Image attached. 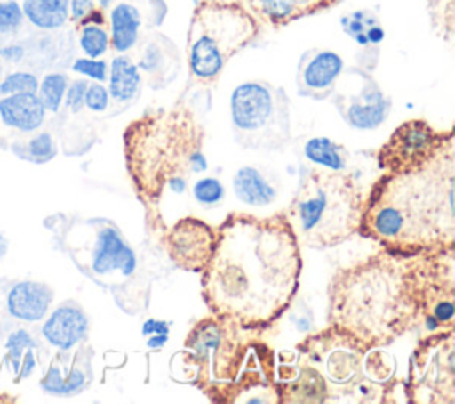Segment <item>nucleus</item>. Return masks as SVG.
I'll use <instances>...</instances> for the list:
<instances>
[{"label": "nucleus", "instance_id": "nucleus-20", "mask_svg": "<svg viewBox=\"0 0 455 404\" xmlns=\"http://www.w3.org/2000/svg\"><path fill=\"white\" fill-rule=\"evenodd\" d=\"M339 23L343 32L361 48L359 68L371 71L379 59V46L386 37L377 14L370 9H359L341 16Z\"/></svg>", "mask_w": 455, "mask_h": 404}, {"label": "nucleus", "instance_id": "nucleus-5", "mask_svg": "<svg viewBox=\"0 0 455 404\" xmlns=\"http://www.w3.org/2000/svg\"><path fill=\"white\" fill-rule=\"evenodd\" d=\"M59 238L75 265L108 290L123 311L137 313L148 306L151 281L142 272V258L114 221L105 217L64 219Z\"/></svg>", "mask_w": 455, "mask_h": 404}, {"label": "nucleus", "instance_id": "nucleus-13", "mask_svg": "<svg viewBox=\"0 0 455 404\" xmlns=\"http://www.w3.org/2000/svg\"><path fill=\"white\" fill-rule=\"evenodd\" d=\"M453 139V130H437L425 119H407L380 146L377 164L389 174L418 171Z\"/></svg>", "mask_w": 455, "mask_h": 404}, {"label": "nucleus", "instance_id": "nucleus-16", "mask_svg": "<svg viewBox=\"0 0 455 404\" xmlns=\"http://www.w3.org/2000/svg\"><path fill=\"white\" fill-rule=\"evenodd\" d=\"M91 381L92 349L87 343H80L75 349L55 352L39 384L50 395L71 397L82 393Z\"/></svg>", "mask_w": 455, "mask_h": 404}, {"label": "nucleus", "instance_id": "nucleus-36", "mask_svg": "<svg viewBox=\"0 0 455 404\" xmlns=\"http://www.w3.org/2000/svg\"><path fill=\"white\" fill-rule=\"evenodd\" d=\"M27 151L30 153L32 160L44 162V160H50L57 153V148H55V142H53L52 135L43 132V133H37L36 137H32L27 142Z\"/></svg>", "mask_w": 455, "mask_h": 404}, {"label": "nucleus", "instance_id": "nucleus-30", "mask_svg": "<svg viewBox=\"0 0 455 404\" xmlns=\"http://www.w3.org/2000/svg\"><path fill=\"white\" fill-rule=\"evenodd\" d=\"M68 84H69L68 77L59 71H53V73H48L43 77V80L39 82V87H37V96L41 98L46 112L55 114L60 110Z\"/></svg>", "mask_w": 455, "mask_h": 404}, {"label": "nucleus", "instance_id": "nucleus-41", "mask_svg": "<svg viewBox=\"0 0 455 404\" xmlns=\"http://www.w3.org/2000/svg\"><path fill=\"white\" fill-rule=\"evenodd\" d=\"M0 57L7 61H20L23 57V48L20 44H7L0 48Z\"/></svg>", "mask_w": 455, "mask_h": 404}, {"label": "nucleus", "instance_id": "nucleus-32", "mask_svg": "<svg viewBox=\"0 0 455 404\" xmlns=\"http://www.w3.org/2000/svg\"><path fill=\"white\" fill-rule=\"evenodd\" d=\"M192 196L204 206H215L224 199V185L215 176H204L194 182Z\"/></svg>", "mask_w": 455, "mask_h": 404}, {"label": "nucleus", "instance_id": "nucleus-18", "mask_svg": "<svg viewBox=\"0 0 455 404\" xmlns=\"http://www.w3.org/2000/svg\"><path fill=\"white\" fill-rule=\"evenodd\" d=\"M135 46L139 48L137 59L133 61L140 69L142 78L146 77L153 89H162L178 77L181 68L180 52L167 36L155 32L139 39Z\"/></svg>", "mask_w": 455, "mask_h": 404}, {"label": "nucleus", "instance_id": "nucleus-8", "mask_svg": "<svg viewBox=\"0 0 455 404\" xmlns=\"http://www.w3.org/2000/svg\"><path fill=\"white\" fill-rule=\"evenodd\" d=\"M233 320L210 315L194 324L185 338L181 356L188 383L215 402H233V390L243 372L254 340H245Z\"/></svg>", "mask_w": 455, "mask_h": 404}, {"label": "nucleus", "instance_id": "nucleus-31", "mask_svg": "<svg viewBox=\"0 0 455 404\" xmlns=\"http://www.w3.org/2000/svg\"><path fill=\"white\" fill-rule=\"evenodd\" d=\"M78 44L85 57L100 59L110 48V34L105 25H82L78 27Z\"/></svg>", "mask_w": 455, "mask_h": 404}, {"label": "nucleus", "instance_id": "nucleus-1", "mask_svg": "<svg viewBox=\"0 0 455 404\" xmlns=\"http://www.w3.org/2000/svg\"><path fill=\"white\" fill-rule=\"evenodd\" d=\"M201 271L208 310L242 329L263 331L291 306L302 272L300 244L284 214H229Z\"/></svg>", "mask_w": 455, "mask_h": 404}, {"label": "nucleus", "instance_id": "nucleus-44", "mask_svg": "<svg viewBox=\"0 0 455 404\" xmlns=\"http://www.w3.org/2000/svg\"><path fill=\"white\" fill-rule=\"evenodd\" d=\"M96 2H98V7L103 9V11L112 4V0H96Z\"/></svg>", "mask_w": 455, "mask_h": 404}, {"label": "nucleus", "instance_id": "nucleus-9", "mask_svg": "<svg viewBox=\"0 0 455 404\" xmlns=\"http://www.w3.org/2000/svg\"><path fill=\"white\" fill-rule=\"evenodd\" d=\"M366 351L329 326L297 343L295 356L323 381L325 402H384L389 392L368 377Z\"/></svg>", "mask_w": 455, "mask_h": 404}, {"label": "nucleus", "instance_id": "nucleus-22", "mask_svg": "<svg viewBox=\"0 0 455 404\" xmlns=\"http://www.w3.org/2000/svg\"><path fill=\"white\" fill-rule=\"evenodd\" d=\"M252 12L272 27H284L304 16L334 7L339 0H247Z\"/></svg>", "mask_w": 455, "mask_h": 404}, {"label": "nucleus", "instance_id": "nucleus-26", "mask_svg": "<svg viewBox=\"0 0 455 404\" xmlns=\"http://www.w3.org/2000/svg\"><path fill=\"white\" fill-rule=\"evenodd\" d=\"M233 192L238 201L249 206H268L275 201L277 190L254 166H242L233 176Z\"/></svg>", "mask_w": 455, "mask_h": 404}, {"label": "nucleus", "instance_id": "nucleus-29", "mask_svg": "<svg viewBox=\"0 0 455 404\" xmlns=\"http://www.w3.org/2000/svg\"><path fill=\"white\" fill-rule=\"evenodd\" d=\"M23 16L41 30H55L69 20V0H23Z\"/></svg>", "mask_w": 455, "mask_h": 404}, {"label": "nucleus", "instance_id": "nucleus-45", "mask_svg": "<svg viewBox=\"0 0 455 404\" xmlns=\"http://www.w3.org/2000/svg\"><path fill=\"white\" fill-rule=\"evenodd\" d=\"M210 2H220V4H242V0H210Z\"/></svg>", "mask_w": 455, "mask_h": 404}, {"label": "nucleus", "instance_id": "nucleus-38", "mask_svg": "<svg viewBox=\"0 0 455 404\" xmlns=\"http://www.w3.org/2000/svg\"><path fill=\"white\" fill-rule=\"evenodd\" d=\"M87 80L84 78H78V80H73L71 84H68V89H66V94H64V105L68 110L71 112H80L84 109V98H85V89H87Z\"/></svg>", "mask_w": 455, "mask_h": 404}, {"label": "nucleus", "instance_id": "nucleus-3", "mask_svg": "<svg viewBox=\"0 0 455 404\" xmlns=\"http://www.w3.org/2000/svg\"><path fill=\"white\" fill-rule=\"evenodd\" d=\"M327 303L329 326L361 347L395 342L418 324L412 256L380 251L339 269Z\"/></svg>", "mask_w": 455, "mask_h": 404}, {"label": "nucleus", "instance_id": "nucleus-35", "mask_svg": "<svg viewBox=\"0 0 455 404\" xmlns=\"http://www.w3.org/2000/svg\"><path fill=\"white\" fill-rule=\"evenodd\" d=\"M71 69L75 73H80L87 78H92L96 82H105L108 77V64L103 59H92V57H78L71 64Z\"/></svg>", "mask_w": 455, "mask_h": 404}, {"label": "nucleus", "instance_id": "nucleus-12", "mask_svg": "<svg viewBox=\"0 0 455 404\" xmlns=\"http://www.w3.org/2000/svg\"><path fill=\"white\" fill-rule=\"evenodd\" d=\"M407 400L418 404L455 402V335L432 333L418 342L409 361Z\"/></svg>", "mask_w": 455, "mask_h": 404}, {"label": "nucleus", "instance_id": "nucleus-25", "mask_svg": "<svg viewBox=\"0 0 455 404\" xmlns=\"http://www.w3.org/2000/svg\"><path fill=\"white\" fill-rule=\"evenodd\" d=\"M108 94L110 101L121 109L130 107L142 91V73L135 61L126 53H117L108 68Z\"/></svg>", "mask_w": 455, "mask_h": 404}, {"label": "nucleus", "instance_id": "nucleus-21", "mask_svg": "<svg viewBox=\"0 0 455 404\" xmlns=\"http://www.w3.org/2000/svg\"><path fill=\"white\" fill-rule=\"evenodd\" d=\"M53 299L52 288L43 281H16L5 295L7 313L21 322H39L48 315Z\"/></svg>", "mask_w": 455, "mask_h": 404}, {"label": "nucleus", "instance_id": "nucleus-17", "mask_svg": "<svg viewBox=\"0 0 455 404\" xmlns=\"http://www.w3.org/2000/svg\"><path fill=\"white\" fill-rule=\"evenodd\" d=\"M345 62L339 53L327 48L306 50L297 64V93L311 100H327L343 77Z\"/></svg>", "mask_w": 455, "mask_h": 404}, {"label": "nucleus", "instance_id": "nucleus-40", "mask_svg": "<svg viewBox=\"0 0 455 404\" xmlns=\"http://www.w3.org/2000/svg\"><path fill=\"white\" fill-rule=\"evenodd\" d=\"M171 322L165 320H156V319H148L142 324V335L151 336V335H169Z\"/></svg>", "mask_w": 455, "mask_h": 404}, {"label": "nucleus", "instance_id": "nucleus-4", "mask_svg": "<svg viewBox=\"0 0 455 404\" xmlns=\"http://www.w3.org/2000/svg\"><path fill=\"white\" fill-rule=\"evenodd\" d=\"M203 142V125L185 105L149 109L126 126L123 133L126 171L148 214L158 212L171 178H188L208 169Z\"/></svg>", "mask_w": 455, "mask_h": 404}, {"label": "nucleus", "instance_id": "nucleus-19", "mask_svg": "<svg viewBox=\"0 0 455 404\" xmlns=\"http://www.w3.org/2000/svg\"><path fill=\"white\" fill-rule=\"evenodd\" d=\"M41 335L57 351H69L87 340L89 319L78 303L66 301L44 319Z\"/></svg>", "mask_w": 455, "mask_h": 404}, {"label": "nucleus", "instance_id": "nucleus-23", "mask_svg": "<svg viewBox=\"0 0 455 404\" xmlns=\"http://www.w3.org/2000/svg\"><path fill=\"white\" fill-rule=\"evenodd\" d=\"M46 117L37 93H14L0 98V121L18 132H36Z\"/></svg>", "mask_w": 455, "mask_h": 404}, {"label": "nucleus", "instance_id": "nucleus-2", "mask_svg": "<svg viewBox=\"0 0 455 404\" xmlns=\"http://www.w3.org/2000/svg\"><path fill=\"white\" fill-rule=\"evenodd\" d=\"M455 144L418 171L384 173L363 199L359 233L384 251L414 256L455 246Z\"/></svg>", "mask_w": 455, "mask_h": 404}, {"label": "nucleus", "instance_id": "nucleus-27", "mask_svg": "<svg viewBox=\"0 0 455 404\" xmlns=\"http://www.w3.org/2000/svg\"><path fill=\"white\" fill-rule=\"evenodd\" d=\"M5 358L14 372V381L25 379L37 365V342L23 327L14 329L5 340Z\"/></svg>", "mask_w": 455, "mask_h": 404}, {"label": "nucleus", "instance_id": "nucleus-11", "mask_svg": "<svg viewBox=\"0 0 455 404\" xmlns=\"http://www.w3.org/2000/svg\"><path fill=\"white\" fill-rule=\"evenodd\" d=\"M418 301V324L428 335L453 331L455 320V260L453 249L412 256Z\"/></svg>", "mask_w": 455, "mask_h": 404}, {"label": "nucleus", "instance_id": "nucleus-6", "mask_svg": "<svg viewBox=\"0 0 455 404\" xmlns=\"http://www.w3.org/2000/svg\"><path fill=\"white\" fill-rule=\"evenodd\" d=\"M363 194L347 171L300 166L297 190L284 212L299 244L334 247L359 230Z\"/></svg>", "mask_w": 455, "mask_h": 404}, {"label": "nucleus", "instance_id": "nucleus-42", "mask_svg": "<svg viewBox=\"0 0 455 404\" xmlns=\"http://www.w3.org/2000/svg\"><path fill=\"white\" fill-rule=\"evenodd\" d=\"M167 338H169V335H151V336H148L146 345H148V349L160 351V349L165 345Z\"/></svg>", "mask_w": 455, "mask_h": 404}, {"label": "nucleus", "instance_id": "nucleus-33", "mask_svg": "<svg viewBox=\"0 0 455 404\" xmlns=\"http://www.w3.org/2000/svg\"><path fill=\"white\" fill-rule=\"evenodd\" d=\"M39 80L34 73L28 71H12L0 82V94H14V93H37Z\"/></svg>", "mask_w": 455, "mask_h": 404}, {"label": "nucleus", "instance_id": "nucleus-14", "mask_svg": "<svg viewBox=\"0 0 455 404\" xmlns=\"http://www.w3.org/2000/svg\"><path fill=\"white\" fill-rule=\"evenodd\" d=\"M162 242L169 260L178 269L201 272L213 255L217 231L203 219L187 215L165 230Z\"/></svg>", "mask_w": 455, "mask_h": 404}, {"label": "nucleus", "instance_id": "nucleus-46", "mask_svg": "<svg viewBox=\"0 0 455 404\" xmlns=\"http://www.w3.org/2000/svg\"><path fill=\"white\" fill-rule=\"evenodd\" d=\"M0 75H2V62H0Z\"/></svg>", "mask_w": 455, "mask_h": 404}, {"label": "nucleus", "instance_id": "nucleus-39", "mask_svg": "<svg viewBox=\"0 0 455 404\" xmlns=\"http://www.w3.org/2000/svg\"><path fill=\"white\" fill-rule=\"evenodd\" d=\"M96 9L94 0H69V20L78 27Z\"/></svg>", "mask_w": 455, "mask_h": 404}, {"label": "nucleus", "instance_id": "nucleus-15", "mask_svg": "<svg viewBox=\"0 0 455 404\" xmlns=\"http://www.w3.org/2000/svg\"><path fill=\"white\" fill-rule=\"evenodd\" d=\"M354 73L359 80L357 91H334L331 100L348 126L355 130H375L387 119L391 112V100L370 71L354 68Z\"/></svg>", "mask_w": 455, "mask_h": 404}, {"label": "nucleus", "instance_id": "nucleus-37", "mask_svg": "<svg viewBox=\"0 0 455 404\" xmlns=\"http://www.w3.org/2000/svg\"><path fill=\"white\" fill-rule=\"evenodd\" d=\"M110 105V94L108 89L101 82L87 84L84 107H87L91 112H105Z\"/></svg>", "mask_w": 455, "mask_h": 404}, {"label": "nucleus", "instance_id": "nucleus-34", "mask_svg": "<svg viewBox=\"0 0 455 404\" xmlns=\"http://www.w3.org/2000/svg\"><path fill=\"white\" fill-rule=\"evenodd\" d=\"M23 20L21 5L16 0H0V34H14Z\"/></svg>", "mask_w": 455, "mask_h": 404}, {"label": "nucleus", "instance_id": "nucleus-28", "mask_svg": "<svg viewBox=\"0 0 455 404\" xmlns=\"http://www.w3.org/2000/svg\"><path fill=\"white\" fill-rule=\"evenodd\" d=\"M304 158L316 167L327 171H347L348 166V149L329 139V137H311L302 146Z\"/></svg>", "mask_w": 455, "mask_h": 404}, {"label": "nucleus", "instance_id": "nucleus-24", "mask_svg": "<svg viewBox=\"0 0 455 404\" xmlns=\"http://www.w3.org/2000/svg\"><path fill=\"white\" fill-rule=\"evenodd\" d=\"M144 14L140 7L130 0L117 2L108 12L110 48L117 53H126L140 39Z\"/></svg>", "mask_w": 455, "mask_h": 404}, {"label": "nucleus", "instance_id": "nucleus-10", "mask_svg": "<svg viewBox=\"0 0 455 404\" xmlns=\"http://www.w3.org/2000/svg\"><path fill=\"white\" fill-rule=\"evenodd\" d=\"M235 141L247 149L279 151L291 141L290 98L265 80L238 84L229 98Z\"/></svg>", "mask_w": 455, "mask_h": 404}, {"label": "nucleus", "instance_id": "nucleus-43", "mask_svg": "<svg viewBox=\"0 0 455 404\" xmlns=\"http://www.w3.org/2000/svg\"><path fill=\"white\" fill-rule=\"evenodd\" d=\"M7 249H9V242H7V238L4 235H0V260L5 256Z\"/></svg>", "mask_w": 455, "mask_h": 404}, {"label": "nucleus", "instance_id": "nucleus-7", "mask_svg": "<svg viewBox=\"0 0 455 404\" xmlns=\"http://www.w3.org/2000/svg\"><path fill=\"white\" fill-rule=\"evenodd\" d=\"M259 32V25L242 4L201 0L190 18L187 32L188 84L208 87L217 82L226 64L247 48Z\"/></svg>", "mask_w": 455, "mask_h": 404}]
</instances>
